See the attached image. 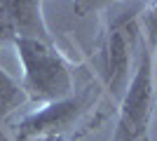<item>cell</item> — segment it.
<instances>
[{
  "label": "cell",
  "mask_w": 157,
  "mask_h": 141,
  "mask_svg": "<svg viewBox=\"0 0 157 141\" xmlns=\"http://www.w3.org/2000/svg\"><path fill=\"white\" fill-rule=\"evenodd\" d=\"M19 54L21 68H24V89L28 96L42 104L68 99L73 92V75L68 64L54 47V42L28 40L19 38L14 40Z\"/></svg>",
  "instance_id": "cell-1"
},
{
  "label": "cell",
  "mask_w": 157,
  "mask_h": 141,
  "mask_svg": "<svg viewBox=\"0 0 157 141\" xmlns=\"http://www.w3.org/2000/svg\"><path fill=\"white\" fill-rule=\"evenodd\" d=\"M152 104H155V61L152 49L143 47L136 75L131 78L122 94L117 129L113 141H145L152 118Z\"/></svg>",
  "instance_id": "cell-2"
},
{
  "label": "cell",
  "mask_w": 157,
  "mask_h": 141,
  "mask_svg": "<svg viewBox=\"0 0 157 141\" xmlns=\"http://www.w3.org/2000/svg\"><path fill=\"white\" fill-rule=\"evenodd\" d=\"M80 101L68 96V99L61 101H52V104H45L42 108H38L35 113L26 115L24 120L17 125V139L19 141H28L35 139V136H56L61 134L78 115Z\"/></svg>",
  "instance_id": "cell-3"
},
{
  "label": "cell",
  "mask_w": 157,
  "mask_h": 141,
  "mask_svg": "<svg viewBox=\"0 0 157 141\" xmlns=\"http://www.w3.org/2000/svg\"><path fill=\"white\" fill-rule=\"evenodd\" d=\"M134 31L136 26L129 21H122L110 28L108 45H105V85L113 94H124L127 89V75H129V59H131V45H134Z\"/></svg>",
  "instance_id": "cell-4"
},
{
  "label": "cell",
  "mask_w": 157,
  "mask_h": 141,
  "mask_svg": "<svg viewBox=\"0 0 157 141\" xmlns=\"http://www.w3.org/2000/svg\"><path fill=\"white\" fill-rule=\"evenodd\" d=\"M5 7L14 24L17 40L28 38V40L52 42L49 28L42 19V2H35V0H5Z\"/></svg>",
  "instance_id": "cell-5"
},
{
  "label": "cell",
  "mask_w": 157,
  "mask_h": 141,
  "mask_svg": "<svg viewBox=\"0 0 157 141\" xmlns=\"http://www.w3.org/2000/svg\"><path fill=\"white\" fill-rule=\"evenodd\" d=\"M26 101H28V94L24 89V85H19L12 75L5 73V68L0 66V118H7L12 111L24 106Z\"/></svg>",
  "instance_id": "cell-6"
},
{
  "label": "cell",
  "mask_w": 157,
  "mask_h": 141,
  "mask_svg": "<svg viewBox=\"0 0 157 141\" xmlns=\"http://www.w3.org/2000/svg\"><path fill=\"white\" fill-rule=\"evenodd\" d=\"M17 40V33H14V24L10 19V12H7L5 7V0L0 2V45H5V42H12Z\"/></svg>",
  "instance_id": "cell-7"
},
{
  "label": "cell",
  "mask_w": 157,
  "mask_h": 141,
  "mask_svg": "<svg viewBox=\"0 0 157 141\" xmlns=\"http://www.w3.org/2000/svg\"><path fill=\"white\" fill-rule=\"evenodd\" d=\"M152 7H155V12H157V2H155V5H152Z\"/></svg>",
  "instance_id": "cell-8"
}]
</instances>
